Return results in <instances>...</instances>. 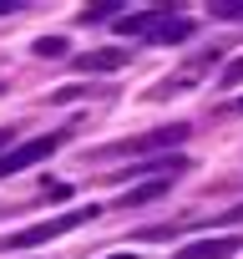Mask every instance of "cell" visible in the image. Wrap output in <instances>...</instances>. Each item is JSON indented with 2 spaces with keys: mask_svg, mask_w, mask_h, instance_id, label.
<instances>
[{
  "mask_svg": "<svg viewBox=\"0 0 243 259\" xmlns=\"http://www.w3.org/2000/svg\"><path fill=\"white\" fill-rule=\"evenodd\" d=\"M101 208L91 203V208H71V213H56V219H46V224H31V229H21V234H11L0 249H36V244H46V239H61V234H71V229H81V224H91Z\"/></svg>",
  "mask_w": 243,
  "mask_h": 259,
  "instance_id": "obj_1",
  "label": "cell"
},
{
  "mask_svg": "<svg viewBox=\"0 0 243 259\" xmlns=\"http://www.w3.org/2000/svg\"><path fill=\"white\" fill-rule=\"evenodd\" d=\"M56 148H61V138L51 133V138H36V143H21V148H11V153H0V178H11V173H21V168L51 158Z\"/></svg>",
  "mask_w": 243,
  "mask_h": 259,
  "instance_id": "obj_2",
  "label": "cell"
},
{
  "mask_svg": "<svg viewBox=\"0 0 243 259\" xmlns=\"http://www.w3.org/2000/svg\"><path fill=\"white\" fill-rule=\"evenodd\" d=\"M127 61H132V51H116V46H106V51H86L76 66H81V71H122Z\"/></svg>",
  "mask_w": 243,
  "mask_h": 259,
  "instance_id": "obj_5",
  "label": "cell"
},
{
  "mask_svg": "<svg viewBox=\"0 0 243 259\" xmlns=\"http://www.w3.org/2000/svg\"><path fill=\"white\" fill-rule=\"evenodd\" d=\"M233 254H243V239H238V234H218V239H198V244H188L177 259H233Z\"/></svg>",
  "mask_w": 243,
  "mask_h": 259,
  "instance_id": "obj_4",
  "label": "cell"
},
{
  "mask_svg": "<svg viewBox=\"0 0 243 259\" xmlns=\"http://www.w3.org/2000/svg\"><path fill=\"white\" fill-rule=\"evenodd\" d=\"M116 11H127V6H116V0H101V6H86V11H81V26H101V21H116Z\"/></svg>",
  "mask_w": 243,
  "mask_h": 259,
  "instance_id": "obj_7",
  "label": "cell"
},
{
  "mask_svg": "<svg viewBox=\"0 0 243 259\" xmlns=\"http://www.w3.org/2000/svg\"><path fill=\"white\" fill-rule=\"evenodd\" d=\"M172 188V178H157V183H142V188H127V193H122V203H127V208H137V203H152V198H162Z\"/></svg>",
  "mask_w": 243,
  "mask_h": 259,
  "instance_id": "obj_6",
  "label": "cell"
},
{
  "mask_svg": "<svg viewBox=\"0 0 243 259\" xmlns=\"http://www.w3.org/2000/svg\"><path fill=\"white\" fill-rule=\"evenodd\" d=\"M238 81H243V56H238V61H228V66H223V87H238Z\"/></svg>",
  "mask_w": 243,
  "mask_h": 259,
  "instance_id": "obj_10",
  "label": "cell"
},
{
  "mask_svg": "<svg viewBox=\"0 0 243 259\" xmlns=\"http://www.w3.org/2000/svg\"><path fill=\"white\" fill-rule=\"evenodd\" d=\"M16 11H26L21 0H0V16H16Z\"/></svg>",
  "mask_w": 243,
  "mask_h": 259,
  "instance_id": "obj_11",
  "label": "cell"
},
{
  "mask_svg": "<svg viewBox=\"0 0 243 259\" xmlns=\"http://www.w3.org/2000/svg\"><path fill=\"white\" fill-rule=\"evenodd\" d=\"M106 259H137V254H106Z\"/></svg>",
  "mask_w": 243,
  "mask_h": 259,
  "instance_id": "obj_14",
  "label": "cell"
},
{
  "mask_svg": "<svg viewBox=\"0 0 243 259\" xmlns=\"http://www.w3.org/2000/svg\"><path fill=\"white\" fill-rule=\"evenodd\" d=\"M16 143V127H0V148H11Z\"/></svg>",
  "mask_w": 243,
  "mask_h": 259,
  "instance_id": "obj_13",
  "label": "cell"
},
{
  "mask_svg": "<svg viewBox=\"0 0 243 259\" xmlns=\"http://www.w3.org/2000/svg\"><path fill=\"white\" fill-rule=\"evenodd\" d=\"M238 112H243V97H238Z\"/></svg>",
  "mask_w": 243,
  "mask_h": 259,
  "instance_id": "obj_15",
  "label": "cell"
},
{
  "mask_svg": "<svg viewBox=\"0 0 243 259\" xmlns=\"http://www.w3.org/2000/svg\"><path fill=\"white\" fill-rule=\"evenodd\" d=\"M71 46H66V36H41L36 41V56H46V61H56V56H66Z\"/></svg>",
  "mask_w": 243,
  "mask_h": 259,
  "instance_id": "obj_8",
  "label": "cell"
},
{
  "mask_svg": "<svg viewBox=\"0 0 243 259\" xmlns=\"http://www.w3.org/2000/svg\"><path fill=\"white\" fill-rule=\"evenodd\" d=\"M218 219H228V224H243V203H238V208H228V213H218Z\"/></svg>",
  "mask_w": 243,
  "mask_h": 259,
  "instance_id": "obj_12",
  "label": "cell"
},
{
  "mask_svg": "<svg viewBox=\"0 0 243 259\" xmlns=\"http://www.w3.org/2000/svg\"><path fill=\"white\" fill-rule=\"evenodd\" d=\"M188 133H193L188 122H172V127H157V133H147V138H132V143H122L116 153H162V148H177Z\"/></svg>",
  "mask_w": 243,
  "mask_h": 259,
  "instance_id": "obj_3",
  "label": "cell"
},
{
  "mask_svg": "<svg viewBox=\"0 0 243 259\" xmlns=\"http://www.w3.org/2000/svg\"><path fill=\"white\" fill-rule=\"evenodd\" d=\"M213 16L218 21H243V0H213Z\"/></svg>",
  "mask_w": 243,
  "mask_h": 259,
  "instance_id": "obj_9",
  "label": "cell"
}]
</instances>
